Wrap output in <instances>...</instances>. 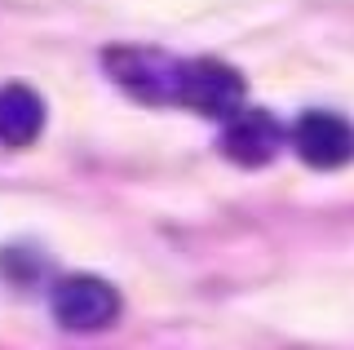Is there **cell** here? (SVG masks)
<instances>
[{
    "mask_svg": "<svg viewBox=\"0 0 354 350\" xmlns=\"http://www.w3.org/2000/svg\"><path fill=\"white\" fill-rule=\"evenodd\" d=\"M102 67L129 98H138L147 107L182 102L186 62L155 45H111V49H102Z\"/></svg>",
    "mask_w": 354,
    "mask_h": 350,
    "instance_id": "1",
    "label": "cell"
},
{
    "mask_svg": "<svg viewBox=\"0 0 354 350\" xmlns=\"http://www.w3.org/2000/svg\"><path fill=\"white\" fill-rule=\"evenodd\" d=\"M182 107H191L204 120H235L248 107V84L243 75L221 58H191L182 80Z\"/></svg>",
    "mask_w": 354,
    "mask_h": 350,
    "instance_id": "2",
    "label": "cell"
},
{
    "mask_svg": "<svg viewBox=\"0 0 354 350\" xmlns=\"http://www.w3.org/2000/svg\"><path fill=\"white\" fill-rule=\"evenodd\" d=\"M283 138H288L283 125L270 111L243 107V111L235 120H226V129H221V156L243 164V169H261V164H270L279 156Z\"/></svg>",
    "mask_w": 354,
    "mask_h": 350,
    "instance_id": "5",
    "label": "cell"
},
{
    "mask_svg": "<svg viewBox=\"0 0 354 350\" xmlns=\"http://www.w3.org/2000/svg\"><path fill=\"white\" fill-rule=\"evenodd\" d=\"M53 320L62 328H71V333H102L120 320V293L115 284L97 279V275H66L53 284Z\"/></svg>",
    "mask_w": 354,
    "mask_h": 350,
    "instance_id": "3",
    "label": "cell"
},
{
    "mask_svg": "<svg viewBox=\"0 0 354 350\" xmlns=\"http://www.w3.org/2000/svg\"><path fill=\"white\" fill-rule=\"evenodd\" d=\"M288 138L310 169H346L354 160V125L337 111H301Z\"/></svg>",
    "mask_w": 354,
    "mask_h": 350,
    "instance_id": "4",
    "label": "cell"
},
{
    "mask_svg": "<svg viewBox=\"0 0 354 350\" xmlns=\"http://www.w3.org/2000/svg\"><path fill=\"white\" fill-rule=\"evenodd\" d=\"M44 129V102L31 84H0V142L31 147Z\"/></svg>",
    "mask_w": 354,
    "mask_h": 350,
    "instance_id": "6",
    "label": "cell"
}]
</instances>
